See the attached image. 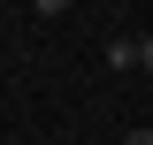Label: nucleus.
<instances>
[{
  "label": "nucleus",
  "mask_w": 153,
  "mask_h": 145,
  "mask_svg": "<svg viewBox=\"0 0 153 145\" xmlns=\"http://www.w3.org/2000/svg\"><path fill=\"white\" fill-rule=\"evenodd\" d=\"M31 8H38V16H46V23H54V16H61V8H69V0H31Z\"/></svg>",
  "instance_id": "nucleus-2"
},
{
  "label": "nucleus",
  "mask_w": 153,
  "mask_h": 145,
  "mask_svg": "<svg viewBox=\"0 0 153 145\" xmlns=\"http://www.w3.org/2000/svg\"><path fill=\"white\" fill-rule=\"evenodd\" d=\"M123 145H153V130H130V138H123Z\"/></svg>",
  "instance_id": "nucleus-4"
},
{
  "label": "nucleus",
  "mask_w": 153,
  "mask_h": 145,
  "mask_svg": "<svg viewBox=\"0 0 153 145\" xmlns=\"http://www.w3.org/2000/svg\"><path fill=\"white\" fill-rule=\"evenodd\" d=\"M107 69H138V46L130 38H107Z\"/></svg>",
  "instance_id": "nucleus-1"
},
{
  "label": "nucleus",
  "mask_w": 153,
  "mask_h": 145,
  "mask_svg": "<svg viewBox=\"0 0 153 145\" xmlns=\"http://www.w3.org/2000/svg\"><path fill=\"white\" fill-rule=\"evenodd\" d=\"M138 69H153V38H146V46H138Z\"/></svg>",
  "instance_id": "nucleus-3"
}]
</instances>
